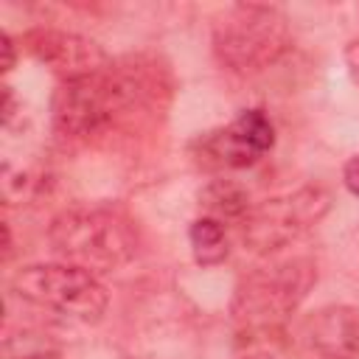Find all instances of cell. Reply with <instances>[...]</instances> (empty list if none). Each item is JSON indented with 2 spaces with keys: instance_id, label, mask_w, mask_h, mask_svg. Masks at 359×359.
I'll list each match as a JSON object with an SVG mask.
<instances>
[{
  "instance_id": "1",
  "label": "cell",
  "mask_w": 359,
  "mask_h": 359,
  "mask_svg": "<svg viewBox=\"0 0 359 359\" xmlns=\"http://www.w3.org/2000/svg\"><path fill=\"white\" fill-rule=\"evenodd\" d=\"M163 67L143 59L109 62L93 76L62 81L53 93V126L67 137H90L112 126L126 109L154 104L163 87Z\"/></svg>"
},
{
  "instance_id": "2",
  "label": "cell",
  "mask_w": 359,
  "mask_h": 359,
  "mask_svg": "<svg viewBox=\"0 0 359 359\" xmlns=\"http://www.w3.org/2000/svg\"><path fill=\"white\" fill-rule=\"evenodd\" d=\"M48 241L62 264L87 272H112L129 264L137 252V233L132 222L98 205H76L53 216Z\"/></svg>"
},
{
  "instance_id": "3",
  "label": "cell",
  "mask_w": 359,
  "mask_h": 359,
  "mask_svg": "<svg viewBox=\"0 0 359 359\" xmlns=\"http://www.w3.org/2000/svg\"><path fill=\"white\" fill-rule=\"evenodd\" d=\"M292 45L289 20L275 6L238 3L219 14L213 25V53L233 73H261Z\"/></svg>"
},
{
  "instance_id": "4",
  "label": "cell",
  "mask_w": 359,
  "mask_h": 359,
  "mask_svg": "<svg viewBox=\"0 0 359 359\" xmlns=\"http://www.w3.org/2000/svg\"><path fill=\"white\" fill-rule=\"evenodd\" d=\"M11 292L22 303L76 323H98L109 306L104 283L70 264H31L14 272Z\"/></svg>"
},
{
  "instance_id": "5",
  "label": "cell",
  "mask_w": 359,
  "mask_h": 359,
  "mask_svg": "<svg viewBox=\"0 0 359 359\" xmlns=\"http://www.w3.org/2000/svg\"><path fill=\"white\" fill-rule=\"evenodd\" d=\"M317 280L309 258H292L247 275L233 297V317L250 331H264L289 317Z\"/></svg>"
},
{
  "instance_id": "6",
  "label": "cell",
  "mask_w": 359,
  "mask_h": 359,
  "mask_svg": "<svg viewBox=\"0 0 359 359\" xmlns=\"http://www.w3.org/2000/svg\"><path fill=\"white\" fill-rule=\"evenodd\" d=\"M331 210V194L323 185H303L297 191L252 205L241 219V241L252 252H275L311 230Z\"/></svg>"
},
{
  "instance_id": "7",
  "label": "cell",
  "mask_w": 359,
  "mask_h": 359,
  "mask_svg": "<svg viewBox=\"0 0 359 359\" xmlns=\"http://www.w3.org/2000/svg\"><path fill=\"white\" fill-rule=\"evenodd\" d=\"M275 146V123L272 118L252 107L238 112L236 121H230L224 129L202 135L194 149L202 163H213L219 168H244L258 163L269 149Z\"/></svg>"
},
{
  "instance_id": "8",
  "label": "cell",
  "mask_w": 359,
  "mask_h": 359,
  "mask_svg": "<svg viewBox=\"0 0 359 359\" xmlns=\"http://www.w3.org/2000/svg\"><path fill=\"white\" fill-rule=\"evenodd\" d=\"M20 42L36 62H42L62 81L93 76L109 65V56L104 53V48L98 42H93L90 36L73 34V31L31 28L22 34Z\"/></svg>"
},
{
  "instance_id": "9",
  "label": "cell",
  "mask_w": 359,
  "mask_h": 359,
  "mask_svg": "<svg viewBox=\"0 0 359 359\" xmlns=\"http://www.w3.org/2000/svg\"><path fill=\"white\" fill-rule=\"evenodd\" d=\"M303 337L325 359H359V309L323 306L306 320Z\"/></svg>"
},
{
  "instance_id": "10",
  "label": "cell",
  "mask_w": 359,
  "mask_h": 359,
  "mask_svg": "<svg viewBox=\"0 0 359 359\" xmlns=\"http://www.w3.org/2000/svg\"><path fill=\"white\" fill-rule=\"evenodd\" d=\"M199 205L210 219H244L250 205V194L233 180H213L199 191Z\"/></svg>"
},
{
  "instance_id": "11",
  "label": "cell",
  "mask_w": 359,
  "mask_h": 359,
  "mask_svg": "<svg viewBox=\"0 0 359 359\" xmlns=\"http://www.w3.org/2000/svg\"><path fill=\"white\" fill-rule=\"evenodd\" d=\"M188 241H191L194 261L199 266H216L230 255V238L219 219H210V216L194 219L188 227Z\"/></svg>"
},
{
  "instance_id": "12",
  "label": "cell",
  "mask_w": 359,
  "mask_h": 359,
  "mask_svg": "<svg viewBox=\"0 0 359 359\" xmlns=\"http://www.w3.org/2000/svg\"><path fill=\"white\" fill-rule=\"evenodd\" d=\"M342 182H345V188H348L353 196H359V154H353V157L345 163V168H342Z\"/></svg>"
},
{
  "instance_id": "13",
  "label": "cell",
  "mask_w": 359,
  "mask_h": 359,
  "mask_svg": "<svg viewBox=\"0 0 359 359\" xmlns=\"http://www.w3.org/2000/svg\"><path fill=\"white\" fill-rule=\"evenodd\" d=\"M8 353V359H65L59 351H53V348H28V351H22V345H20V351L14 353V351H6Z\"/></svg>"
},
{
  "instance_id": "14",
  "label": "cell",
  "mask_w": 359,
  "mask_h": 359,
  "mask_svg": "<svg viewBox=\"0 0 359 359\" xmlns=\"http://www.w3.org/2000/svg\"><path fill=\"white\" fill-rule=\"evenodd\" d=\"M345 65H348L351 79L359 84V36H356V39H351V42L345 45Z\"/></svg>"
},
{
  "instance_id": "15",
  "label": "cell",
  "mask_w": 359,
  "mask_h": 359,
  "mask_svg": "<svg viewBox=\"0 0 359 359\" xmlns=\"http://www.w3.org/2000/svg\"><path fill=\"white\" fill-rule=\"evenodd\" d=\"M14 109H17V98H14V90L6 84L3 87V126H11Z\"/></svg>"
},
{
  "instance_id": "16",
  "label": "cell",
  "mask_w": 359,
  "mask_h": 359,
  "mask_svg": "<svg viewBox=\"0 0 359 359\" xmlns=\"http://www.w3.org/2000/svg\"><path fill=\"white\" fill-rule=\"evenodd\" d=\"M0 48H3V70H11V67H14V39H11L8 31H3Z\"/></svg>"
},
{
  "instance_id": "17",
  "label": "cell",
  "mask_w": 359,
  "mask_h": 359,
  "mask_svg": "<svg viewBox=\"0 0 359 359\" xmlns=\"http://www.w3.org/2000/svg\"><path fill=\"white\" fill-rule=\"evenodd\" d=\"M8 258H11V230L3 222V261H8Z\"/></svg>"
},
{
  "instance_id": "18",
  "label": "cell",
  "mask_w": 359,
  "mask_h": 359,
  "mask_svg": "<svg viewBox=\"0 0 359 359\" xmlns=\"http://www.w3.org/2000/svg\"><path fill=\"white\" fill-rule=\"evenodd\" d=\"M244 359H272V356H266V353H250V356H244Z\"/></svg>"
}]
</instances>
